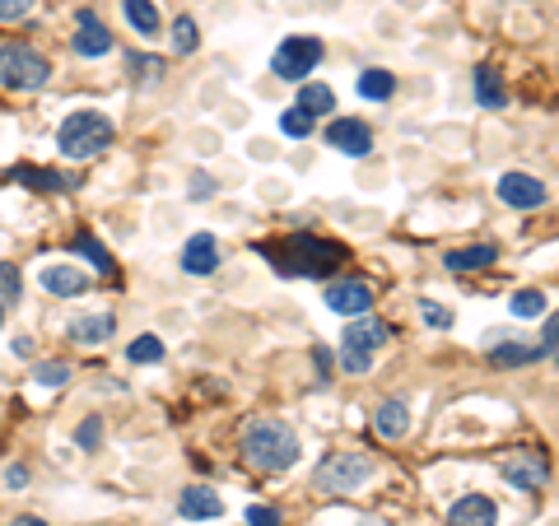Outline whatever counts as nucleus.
I'll list each match as a JSON object with an SVG mask.
<instances>
[{
    "instance_id": "nucleus-4",
    "label": "nucleus",
    "mask_w": 559,
    "mask_h": 526,
    "mask_svg": "<svg viewBox=\"0 0 559 526\" xmlns=\"http://www.w3.org/2000/svg\"><path fill=\"white\" fill-rule=\"evenodd\" d=\"M52 80V61L28 42H0V89L10 94H38Z\"/></svg>"
},
{
    "instance_id": "nucleus-16",
    "label": "nucleus",
    "mask_w": 559,
    "mask_h": 526,
    "mask_svg": "<svg viewBox=\"0 0 559 526\" xmlns=\"http://www.w3.org/2000/svg\"><path fill=\"white\" fill-rule=\"evenodd\" d=\"M10 182H19V187H33V191H66V187H75L66 173H56V168H38V163H14V168H10Z\"/></svg>"
},
{
    "instance_id": "nucleus-27",
    "label": "nucleus",
    "mask_w": 559,
    "mask_h": 526,
    "mask_svg": "<svg viewBox=\"0 0 559 526\" xmlns=\"http://www.w3.org/2000/svg\"><path fill=\"white\" fill-rule=\"evenodd\" d=\"M196 47H201V28H196V19H191V14H178V19H173V52L191 56Z\"/></svg>"
},
{
    "instance_id": "nucleus-25",
    "label": "nucleus",
    "mask_w": 559,
    "mask_h": 526,
    "mask_svg": "<svg viewBox=\"0 0 559 526\" xmlns=\"http://www.w3.org/2000/svg\"><path fill=\"white\" fill-rule=\"evenodd\" d=\"M476 98L485 103V108H504V103H508L504 80H499L490 66H480V70H476Z\"/></svg>"
},
{
    "instance_id": "nucleus-12",
    "label": "nucleus",
    "mask_w": 559,
    "mask_h": 526,
    "mask_svg": "<svg viewBox=\"0 0 559 526\" xmlns=\"http://www.w3.org/2000/svg\"><path fill=\"white\" fill-rule=\"evenodd\" d=\"M327 308L341 317H364L373 308V289L369 280H327Z\"/></svg>"
},
{
    "instance_id": "nucleus-44",
    "label": "nucleus",
    "mask_w": 559,
    "mask_h": 526,
    "mask_svg": "<svg viewBox=\"0 0 559 526\" xmlns=\"http://www.w3.org/2000/svg\"><path fill=\"white\" fill-rule=\"evenodd\" d=\"M555 354H559V350H555Z\"/></svg>"
},
{
    "instance_id": "nucleus-40",
    "label": "nucleus",
    "mask_w": 559,
    "mask_h": 526,
    "mask_svg": "<svg viewBox=\"0 0 559 526\" xmlns=\"http://www.w3.org/2000/svg\"><path fill=\"white\" fill-rule=\"evenodd\" d=\"M205 196H215V177L196 173V177H191V201H205Z\"/></svg>"
},
{
    "instance_id": "nucleus-14",
    "label": "nucleus",
    "mask_w": 559,
    "mask_h": 526,
    "mask_svg": "<svg viewBox=\"0 0 559 526\" xmlns=\"http://www.w3.org/2000/svg\"><path fill=\"white\" fill-rule=\"evenodd\" d=\"M112 336H117V317L112 312H84V317L70 322V340L75 345H108Z\"/></svg>"
},
{
    "instance_id": "nucleus-20",
    "label": "nucleus",
    "mask_w": 559,
    "mask_h": 526,
    "mask_svg": "<svg viewBox=\"0 0 559 526\" xmlns=\"http://www.w3.org/2000/svg\"><path fill=\"white\" fill-rule=\"evenodd\" d=\"M499 261V247L494 243H476V247H457V252H448L443 257V266L457 270V275H466V270H485Z\"/></svg>"
},
{
    "instance_id": "nucleus-31",
    "label": "nucleus",
    "mask_w": 559,
    "mask_h": 526,
    "mask_svg": "<svg viewBox=\"0 0 559 526\" xmlns=\"http://www.w3.org/2000/svg\"><path fill=\"white\" fill-rule=\"evenodd\" d=\"M546 312V294L541 289H518L513 294V317H541Z\"/></svg>"
},
{
    "instance_id": "nucleus-32",
    "label": "nucleus",
    "mask_w": 559,
    "mask_h": 526,
    "mask_svg": "<svg viewBox=\"0 0 559 526\" xmlns=\"http://www.w3.org/2000/svg\"><path fill=\"white\" fill-rule=\"evenodd\" d=\"M33 382H38V387H66V382H70V364H61V359L38 364V368H33Z\"/></svg>"
},
{
    "instance_id": "nucleus-2",
    "label": "nucleus",
    "mask_w": 559,
    "mask_h": 526,
    "mask_svg": "<svg viewBox=\"0 0 559 526\" xmlns=\"http://www.w3.org/2000/svg\"><path fill=\"white\" fill-rule=\"evenodd\" d=\"M299 438L289 424L280 419H252L243 429V461L247 466H257V471L275 475V471H289L294 461H299Z\"/></svg>"
},
{
    "instance_id": "nucleus-22",
    "label": "nucleus",
    "mask_w": 559,
    "mask_h": 526,
    "mask_svg": "<svg viewBox=\"0 0 559 526\" xmlns=\"http://www.w3.org/2000/svg\"><path fill=\"white\" fill-rule=\"evenodd\" d=\"M359 98H369V103H382V98H392L396 94V75L392 70H382V66H369L364 75H359Z\"/></svg>"
},
{
    "instance_id": "nucleus-9",
    "label": "nucleus",
    "mask_w": 559,
    "mask_h": 526,
    "mask_svg": "<svg viewBox=\"0 0 559 526\" xmlns=\"http://www.w3.org/2000/svg\"><path fill=\"white\" fill-rule=\"evenodd\" d=\"M70 47H75V56H84V61H103L117 42H112V33L103 28V19H98L94 10H80L75 14V38H70Z\"/></svg>"
},
{
    "instance_id": "nucleus-8",
    "label": "nucleus",
    "mask_w": 559,
    "mask_h": 526,
    "mask_svg": "<svg viewBox=\"0 0 559 526\" xmlns=\"http://www.w3.org/2000/svg\"><path fill=\"white\" fill-rule=\"evenodd\" d=\"M504 480L508 485H518V489H527V494H536V489H546L550 466L536 447H513V452L504 457Z\"/></svg>"
},
{
    "instance_id": "nucleus-23",
    "label": "nucleus",
    "mask_w": 559,
    "mask_h": 526,
    "mask_svg": "<svg viewBox=\"0 0 559 526\" xmlns=\"http://www.w3.org/2000/svg\"><path fill=\"white\" fill-rule=\"evenodd\" d=\"M536 359H541V350H536V345H518V340H504V345L490 350L494 368H522V364H536Z\"/></svg>"
},
{
    "instance_id": "nucleus-5",
    "label": "nucleus",
    "mask_w": 559,
    "mask_h": 526,
    "mask_svg": "<svg viewBox=\"0 0 559 526\" xmlns=\"http://www.w3.org/2000/svg\"><path fill=\"white\" fill-rule=\"evenodd\" d=\"M378 471V461L369 452H331L322 466H317V489H327V494H355L364 489Z\"/></svg>"
},
{
    "instance_id": "nucleus-38",
    "label": "nucleus",
    "mask_w": 559,
    "mask_h": 526,
    "mask_svg": "<svg viewBox=\"0 0 559 526\" xmlns=\"http://www.w3.org/2000/svg\"><path fill=\"white\" fill-rule=\"evenodd\" d=\"M247 526H280V513L266 508V503H252V508H247Z\"/></svg>"
},
{
    "instance_id": "nucleus-41",
    "label": "nucleus",
    "mask_w": 559,
    "mask_h": 526,
    "mask_svg": "<svg viewBox=\"0 0 559 526\" xmlns=\"http://www.w3.org/2000/svg\"><path fill=\"white\" fill-rule=\"evenodd\" d=\"M28 485V466H10L5 471V489H24Z\"/></svg>"
},
{
    "instance_id": "nucleus-7",
    "label": "nucleus",
    "mask_w": 559,
    "mask_h": 526,
    "mask_svg": "<svg viewBox=\"0 0 559 526\" xmlns=\"http://www.w3.org/2000/svg\"><path fill=\"white\" fill-rule=\"evenodd\" d=\"M327 56V47H322V38H308V33H294V38H285L280 47H275L271 56V70L280 75V80L289 84H303L308 75L317 70V61Z\"/></svg>"
},
{
    "instance_id": "nucleus-18",
    "label": "nucleus",
    "mask_w": 559,
    "mask_h": 526,
    "mask_svg": "<svg viewBox=\"0 0 559 526\" xmlns=\"http://www.w3.org/2000/svg\"><path fill=\"white\" fill-rule=\"evenodd\" d=\"M42 289L56 298H80L84 289H89V275L75 266H47L42 270Z\"/></svg>"
},
{
    "instance_id": "nucleus-35",
    "label": "nucleus",
    "mask_w": 559,
    "mask_h": 526,
    "mask_svg": "<svg viewBox=\"0 0 559 526\" xmlns=\"http://www.w3.org/2000/svg\"><path fill=\"white\" fill-rule=\"evenodd\" d=\"M420 317L429 326H438V331H448V326H452V312L443 308V303H434V298H420Z\"/></svg>"
},
{
    "instance_id": "nucleus-42",
    "label": "nucleus",
    "mask_w": 559,
    "mask_h": 526,
    "mask_svg": "<svg viewBox=\"0 0 559 526\" xmlns=\"http://www.w3.org/2000/svg\"><path fill=\"white\" fill-rule=\"evenodd\" d=\"M10 526H47V522H42V517H14Z\"/></svg>"
},
{
    "instance_id": "nucleus-6",
    "label": "nucleus",
    "mask_w": 559,
    "mask_h": 526,
    "mask_svg": "<svg viewBox=\"0 0 559 526\" xmlns=\"http://www.w3.org/2000/svg\"><path fill=\"white\" fill-rule=\"evenodd\" d=\"M387 322H378V317H359V322H350V331H345L341 340V368L345 373H369L373 368V354L387 345Z\"/></svg>"
},
{
    "instance_id": "nucleus-3",
    "label": "nucleus",
    "mask_w": 559,
    "mask_h": 526,
    "mask_svg": "<svg viewBox=\"0 0 559 526\" xmlns=\"http://www.w3.org/2000/svg\"><path fill=\"white\" fill-rule=\"evenodd\" d=\"M112 135H117V126H112L103 112L80 108L61 122V131H56V149H61L66 159L84 163V159H98L103 149H112Z\"/></svg>"
},
{
    "instance_id": "nucleus-33",
    "label": "nucleus",
    "mask_w": 559,
    "mask_h": 526,
    "mask_svg": "<svg viewBox=\"0 0 559 526\" xmlns=\"http://www.w3.org/2000/svg\"><path fill=\"white\" fill-rule=\"evenodd\" d=\"M75 443H80L84 452H94V447L103 443V419H98V415L80 419V429H75Z\"/></svg>"
},
{
    "instance_id": "nucleus-34",
    "label": "nucleus",
    "mask_w": 559,
    "mask_h": 526,
    "mask_svg": "<svg viewBox=\"0 0 559 526\" xmlns=\"http://www.w3.org/2000/svg\"><path fill=\"white\" fill-rule=\"evenodd\" d=\"M131 70L140 75V84H159V75H164V61H159V56H131Z\"/></svg>"
},
{
    "instance_id": "nucleus-13",
    "label": "nucleus",
    "mask_w": 559,
    "mask_h": 526,
    "mask_svg": "<svg viewBox=\"0 0 559 526\" xmlns=\"http://www.w3.org/2000/svg\"><path fill=\"white\" fill-rule=\"evenodd\" d=\"M182 270L187 275H215L219 270V243L210 233H191L187 247H182Z\"/></svg>"
},
{
    "instance_id": "nucleus-21",
    "label": "nucleus",
    "mask_w": 559,
    "mask_h": 526,
    "mask_svg": "<svg viewBox=\"0 0 559 526\" xmlns=\"http://www.w3.org/2000/svg\"><path fill=\"white\" fill-rule=\"evenodd\" d=\"M122 14H126V24L136 28V33H145V38H154L159 33V5L154 0H122Z\"/></svg>"
},
{
    "instance_id": "nucleus-10",
    "label": "nucleus",
    "mask_w": 559,
    "mask_h": 526,
    "mask_svg": "<svg viewBox=\"0 0 559 526\" xmlns=\"http://www.w3.org/2000/svg\"><path fill=\"white\" fill-rule=\"evenodd\" d=\"M494 191H499V201L513 205V210H536V205L550 201L546 182L532 177V173H504L499 182H494Z\"/></svg>"
},
{
    "instance_id": "nucleus-24",
    "label": "nucleus",
    "mask_w": 559,
    "mask_h": 526,
    "mask_svg": "<svg viewBox=\"0 0 559 526\" xmlns=\"http://www.w3.org/2000/svg\"><path fill=\"white\" fill-rule=\"evenodd\" d=\"M70 247H75V252H80L84 261H94V270H98V275H112V270H117L112 252H108L103 243H98L94 233H75V243H70Z\"/></svg>"
},
{
    "instance_id": "nucleus-26",
    "label": "nucleus",
    "mask_w": 559,
    "mask_h": 526,
    "mask_svg": "<svg viewBox=\"0 0 559 526\" xmlns=\"http://www.w3.org/2000/svg\"><path fill=\"white\" fill-rule=\"evenodd\" d=\"M299 108L308 117H322V112H336V94H331L327 84H303L299 89Z\"/></svg>"
},
{
    "instance_id": "nucleus-11",
    "label": "nucleus",
    "mask_w": 559,
    "mask_h": 526,
    "mask_svg": "<svg viewBox=\"0 0 559 526\" xmlns=\"http://www.w3.org/2000/svg\"><path fill=\"white\" fill-rule=\"evenodd\" d=\"M327 145L336 149V154H345V159H369L373 131L364 122H355V117H336V122L327 126Z\"/></svg>"
},
{
    "instance_id": "nucleus-43",
    "label": "nucleus",
    "mask_w": 559,
    "mask_h": 526,
    "mask_svg": "<svg viewBox=\"0 0 559 526\" xmlns=\"http://www.w3.org/2000/svg\"><path fill=\"white\" fill-rule=\"evenodd\" d=\"M0 326H5V303H0Z\"/></svg>"
},
{
    "instance_id": "nucleus-29",
    "label": "nucleus",
    "mask_w": 559,
    "mask_h": 526,
    "mask_svg": "<svg viewBox=\"0 0 559 526\" xmlns=\"http://www.w3.org/2000/svg\"><path fill=\"white\" fill-rule=\"evenodd\" d=\"M126 359H131V364H159V359H164V340L159 336H136L131 345H126Z\"/></svg>"
},
{
    "instance_id": "nucleus-17",
    "label": "nucleus",
    "mask_w": 559,
    "mask_h": 526,
    "mask_svg": "<svg viewBox=\"0 0 559 526\" xmlns=\"http://www.w3.org/2000/svg\"><path fill=\"white\" fill-rule=\"evenodd\" d=\"M182 517H191V522H205V517H219L224 513V499H219L210 485H187L178 499Z\"/></svg>"
},
{
    "instance_id": "nucleus-37",
    "label": "nucleus",
    "mask_w": 559,
    "mask_h": 526,
    "mask_svg": "<svg viewBox=\"0 0 559 526\" xmlns=\"http://www.w3.org/2000/svg\"><path fill=\"white\" fill-rule=\"evenodd\" d=\"M536 350H541V359H550V354L559 350V312H550V322H546V331H541V345H536Z\"/></svg>"
},
{
    "instance_id": "nucleus-36",
    "label": "nucleus",
    "mask_w": 559,
    "mask_h": 526,
    "mask_svg": "<svg viewBox=\"0 0 559 526\" xmlns=\"http://www.w3.org/2000/svg\"><path fill=\"white\" fill-rule=\"evenodd\" d=\"M38 0H0V24H14V19H28Z\"/></svg>"
},
{
    "instance_id": "nucleus-28",
    "label": "nucleus",
    "mask_w": 559,
    "mask_h": 526,
    "mask_svg": "<svg viewBox=\"0 0 559 526\" xmlns=\"http://www.w3.org/2000/svg\"><path fill=\"white\" fill-rule=\"evenodd\" d=\"M24 298V275H19V266L14 261H0V303L5 308H14Z\"/></svg>"
},
{
    "instance_id": "nucleus-30",
    "label": "nucleus",
    "mask_w": 559,
    "mask_h": 526,
    "mask_svg": "<svg viewBox=\"0 0 559 526\" xmlns=\"http://www.w3.org/2000/svg\"><path fill=\"white\" fill-rule=\"evenodd\" d=\"M280 131H285L289 140H303V135L313 131V117H308V112H303L299 103H294V108L280 112Z\"/></svg>"
},
{
    "instance_id": "nucleus-15",
    "label": "nucleus",
    "mask_w": 559,
    "mask_h": 526,
    "mask_svg": "<svg viewBox=\"0 0 559 526\" xmlns=\"http://www.w3.org/2000/svg\"><path fill=\"white\" fill-rule=\"evenodd\" d=\"M494 522H499V508L485 494H466V499L452 503L448 513V526H494Z\"/></svg>"
},
{
    "instance_id": "nucleus-39",
    "label": "nucleus",
    "mask_w": 559,
    "mask_h": 526,
    "mask_svg": "<svg viewBox=\"0 0 559 526\" xmlns=\"http://www.w3.org/2000/svg\"><path fill=\"white\" fill-rule=\"evenodd\" d=\"M313 368H317V382L327 387L331 382V350L327 345H313Z\"/></svg>"
},
{
    "instance_id": "nucleus-1",
    "label": "nucleus",
    "mask_w": 559,
    "mask_h": 526,
    "mask_svg": "<svg viewBox=\"0 0 559 526\" xmlns=\"http://www.w3.org/2000/svg\"><path fill=\"white\" fill-rule=\"evenodd\" d=\"M261 257H271L280 275H303V280H331L345 266V243L336 238H317V233H289L285 243H261Z\"/></svg>"
},
{
    "instance_id": "nucleus-19",
    "label": "nucleus",
    "mask_w": 559,
    "mask_h": 526,
    "mask_svg": "<svg viewBox=\"0 0 559 526\" xmlns=\"http://www.w3.org/2000/svg\"><path fill=\"white\" fill-rule=\"evenodd\" d=\"M373 429H378V438H387V443L406 438V429H410V410H406V401H382L378 410H373Z\"/></svg>"
}]
</instances>
